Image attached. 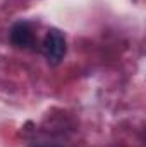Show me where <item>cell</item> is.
<instances>
[{"label": "cell", "mask_w": 146, "mask_h": 147, "mask_svg": "<svg viewBox=\"0 0 146 147\" xmlns=\"http://www.w3.org/2000/svg\"><path fill=\"white\" fill-rule=\"evenodd\" d=\"M65 51H67V46H65L64 34L57 29H50L45 36V41H43V53H45L46 60L52 65H57L64 58Z\"/></svg>", "instance_id": "obj_1"}, {"label": "cell", "mask_w": 146, "mask_h": 147, "mask_svg": "<svg viewBox=\"0 0 146 147\" xmlns=\"http://www.w3.org/2000/svg\"><path fill=\"white\" fill-rule=\"evenodd\" d=\"M10 43L17 48H29L35 45V33H33V28L29 22H24V21H19L16 22L12 28H10Z\"/></svg>", "instance_id": "obj_2"}]
</instances>
